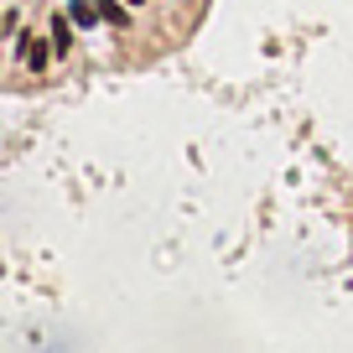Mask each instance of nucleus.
<instances>
[{"instance_id": "nucleus-1", "label": "nucleus", "mask_w": 353, "mask_h": 353, "mask_svg": "<svg viewBox=\"0 0 353 353\" xmlns=\"http://www.w3.org/2000/svg\"><path fill=\"white\" fill-rule=\"evenodd\" d=\"M16 52H21V68H26V73H42L47 57H52L57 47L42 42V37H32V32H21V37H16Z\"/></svg>"}, {"instance_id": "nucleus-2", "label": "nucleus", "mask_w": 353, "mask_h": 353, "mask_svg": "<svg viewBox=\"0 0 353 353\" xmlns=\"http://www.w3.org/2000/svg\"><path fill=\"white\" fill-rule=\"evenodd\" d=\"M68 16H73V26H78V32H94V26L104 21L94 0H73V6H68Z\"/></svg>"}, {"instance_id": "nucleus-3", "label": "nucleus", "mask_w": 353, "mask_h": 353, "mask_svg": "<svg viewBox=\"0 0 353 353\" xmlns=\"http://www.w3.org/2000/svg\"><path fill=\"white\" fill-rule=\"evenodd\" d=\"M52 47L57 52H68V47H73V16H52Z\"/></svg>"}, {"instance_id": "nucleus-4", "label": "nucleus", "mask_w": 353, "mask_h": 353, "mask_svg": "<svg viewBox=\"0 0 353 353\" xmlns=\"http://www.w3.org/2000/svg\"><path fill=\"white\" fill-rule=\"evenodd\" d=\"M94 6H99V16H104V21H110V26H125V21H130L120 0H94Z\"/></svg>"}, {"instance_id": "nucleus-5", "label": "nucleus", "mask_w": 353, "mask_h": 353, "mask_svg": "<svg viewBox=\"0 0 353 353\" xmlns=\"http://www.w3.org/2000/svg\"><path fill=\"white\" fill-rule=\"evenodd\" d=\"M125 6H141V0H125Z\"/></svg>"}]
</instances>
